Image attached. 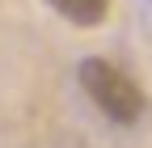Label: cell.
Returning <instances> with one entry per match:
<instances>
[{"instance_id": "cell-2", "label": "cell", "mask_w": 152, "mask_h": 148, "mask_svg": "<svg viewBox=\"0 0 152 148\" xmlns=\"http://www.w3.org/2000/svg\"><path fill=\"white\" fill-rule=\"evenodd\" d=\"M47 4L64 17V21L72 26H102L106 21V13H110V0H47Z\"/></svg>"}, {"instance_id": "cell-1", "label": "cell", "mask_w": 152, "mask_h": 148, "mask_svg": "<svg viewBox=\"0 0 152 148\" xmlns=\"http://www.w3.org/2000/svg\"><path fill=\"white\" fill-rule=\"evenodd\" d=\"M76 76H80L85 97L97 106L110 123L131 127V123H140V119H144L148 97H144V89L131 81L118 64L102 59V55H89V59H80V72H76Z\"/></svg>"}]
</instances>
